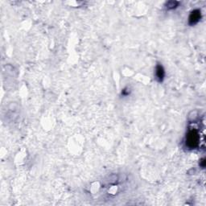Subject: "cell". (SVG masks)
Segmentation results:
<instances>
[{"mask_svg":"<svg viewBox=\"0 0 206 206\" xmlns=\"http://www.w3.org/2000/svg\"><path fill=\"white\" fill-rule=\"evenodd\" d=\"M156 77L160 81H163V77H164V70H163L162 66H157V68H156Z\"/></svg>","mask_w":206,"mask_h":206,"instance_id":"cell-3","label":"cell"},{"mask_svg":"<svg viewBox=\"0 0 206 206\" xmlns=\"http://www.w3.org/2000/svg\"><path fill=\"white\" fill-rule=\"evenodd\" d=\"M177 4H178L177 2H173V1H172V2H168V3L167 7H168V8L172 9V8H175L177 6Z\"/></svg>","mask_w":206,"mask_h":206,"instance_id":"cell-4","label":"cell"},{"mask_svg":"<svg viewBox=\"0 0 206 206\" xmlns=\"http://www.w3.org/2000/svg\"><path fill=\"white\" fill-rule=\"evenodd\" d=\"M198 141H199V136H198L197 132L196 131H189L186 138L187 145L190 148H194L198 145Z\"/></svg>","mask_w":206,"mask_h":206,"instance_id":"cell-1","label":"cell"},{"mask_svg":"<svg viewBox=\"0 0 206 206\" xmlns=\"http://www.w3.org/2000/svg\"><path fill=\"white\" fill-rule=\"evenodd\" d=\"M200 17V11H194L192 12V14L189 17V23L190 24H195L199 21Z\"/></svg>","mask_w":206,"mask_h":206,"instance_id":"cell-2","label":"cell"}]
</instances>
